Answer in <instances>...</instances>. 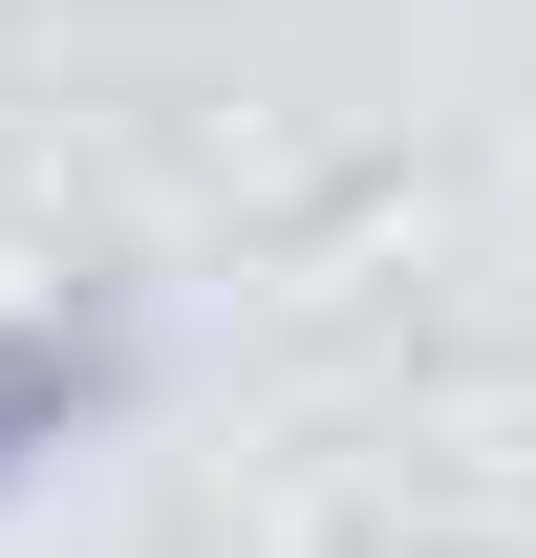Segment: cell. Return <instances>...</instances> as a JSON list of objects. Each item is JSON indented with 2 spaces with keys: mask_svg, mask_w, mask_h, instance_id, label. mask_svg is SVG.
I'll use <instances>...</instances> for the list:
<instances>
[{
  "mask_svg": "<svg viewBox=\"0 0 536 558\" xmlns=\"http://www.w3.org/2000/svg\"><path fill=\"white\" fill-rule=\"evenodd\" d=\"M108 409V323H0V494Z\"/></svg>",
  "mask_w": 536,
  "mask_h": 558,
  "instance_id": "6da1fadb",
  "label": "cell"
}]
</instances>
